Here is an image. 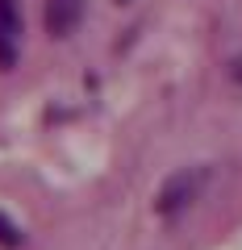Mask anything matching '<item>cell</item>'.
Wrapping results in <instances>:
<instances>
[{"label":"cell","instance_id":"obj_1","mask_svg":"<svg viewBox=\"0 0 242 250\" xmlns=\"http://www.w3.org/2000/svg\"><path fill=\"white\" fill-rule=\"evenodd\" d=\"M205 179H209L205 167H184V171H176V175H167V179H163V188H159V196H154L159 217H179L192 200L200 196Z\"/></svg>","mask_w":242,"mask_h":250},{"label":"cell","instance_id":"obj_2","mask_svg":"<svg viewBox=\"0 0 242 250\" xmlns=\"http://www.w3.org/2000/svg\"><path fill=\"white\" fill-rule=\"evenodd\" d=\"M21 50V9L17 0H0V67L9 71Z\"/></svg>","mask_w":242,"mask_h":250},{"label":"cell","instance_id":"obj_3","mask_svg":"<svg viewBox=\"0 0 242 250\" xmlns=\"http://www.w3.org/2000/svg\"><path fill=\"white\" fill-rule=\"evenodd\" d=\"M84 21V0H46V29L54 38H67Z\"/></svg>","mask_w":242,"mask_h":250},{"label":"cell","instance_id":"obj_4","mask_svg":"<svg viewBox=\"0 0 242 250\" xmlns=\"http://www.w3.org/2000/svg\"><path fill=\"white\" fill-rule=\"evenodd\" d=\"M0 246H9V250L21 246V229H17V225H13L4 213H0Z\"/></svg>","mask_w":242,"mask_h":250},{"label":"cell","instance_id":"obj_5","mask_svg":"<svg viewBox=\"0 0 242 250\" xmlns=\"http://www.w3.org/2000/svg\"><path fill=\"white\" fill-rule=\"evenodd\" d=\"M230 75H234V80L242 83V59H234V67H230Z\"/></svg>","mask_w":242,"mask_h":250}]
</instances>
